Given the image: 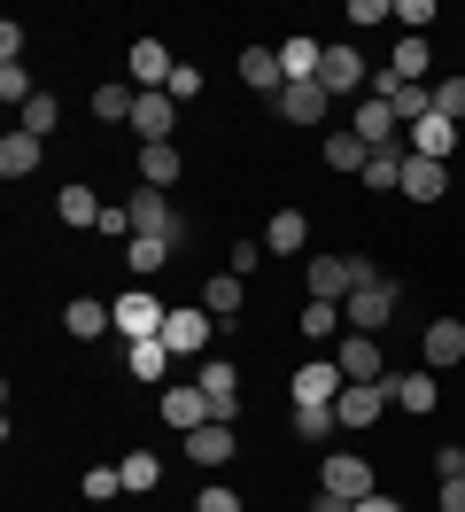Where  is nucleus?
<instances>
[{
  "label": "nucleus",
  "mask_w": 465,
  "mask_h": 512,
  "mask_svg": "<svg viewBox=\"0 0 465 512\" xmlns=\"http://www.w3.org/2000/svg\"><path fill=\"white\" fill-rule=\"evenodd\" d=\"M372 280H388V272H380V264H365V256H318V264H303L310 303H349V295L372 288Z\"/></svg>",
  "instance_id": "1"
},
{
  "label": "nucleus",
  "mask_w": 465,
  "mask_h": 512,
  "mask_svg": "<svg viewBox=\"0 0 465 512\" xmlns=\"http://www.w3.org/2000/svg\"><path fill=\"white\" fill-rule=\"evenodd\" d=\"M318 489H326V497H341V505H365L380 481H372V458H365V450H326V474H318Z\"/></svg>",
  "instance_id": "2"
},
{
  "label": "nucleus",
  "mask_w": 465,
  "mask_h": 512,
  "mask_svg": "<svg viewBox=\"0 0 465 512\" xmlns=\"http://www.w3.org/2000/svg\"><path fill=\"white\" fill-rule=\"evenodd\" d=\"M132 225H140L148 241H171V249H186V218H179V202H171V194L140 187V194H132Z\"/></svg>",
  "instance_id": "3"
},
{
  "label": "nucleus",
  "mask_w": 465,
  "mask_h": 512,
  "mask_svg": "<svg viewBox=\"0 0 465 512\" xmlns=\"http://www.w3.org/2000/svg\"><path fill=\"white\" fill-rule=\"evenodd\" d=\"M109 311H117V334H124V342H155V334H163V319H171V311H163L148 288H124Z\"/></svg>",
  "instance_id": "4"
},
{
  "label": "nucleus",
  "mask_w": 465,
  "mask_h": 512,
  "mask_svg": "<svg viewBox=\"0 0 465 512\" xmlns=\"http://www.w3.org/2000/svg\"><path fill=\"white\" fill-rule=\"evenodd\" d=\"M341 319H349V334H380V326L396 319V280H372V288H357L349 303H341Z\"/></svg>",
  "instance_id": "5"
},
{
  "label": "nucleus",
  "mask_w": 465,
  "mask_h": 512,
  "mask_svg": "<svg viewBox=\"0 0 465 512\" xmlns=\"http://www.w3.org/2000/svg\"><path fill=\"white\" fill-rule=\"evenodd\" d=\"M124 70H132V94H163L171 86V47L163 39H132V55H124Z\"/></svg>",
  "instance_id": "6"
},
{
  "label": "nucleus",
  "mask_w": 465,
  "mask_h": 512,
  "mask_svg": "<svg viewBox=\"0 0 465 512\" xmlns=\"http://www.w3.org/2000/svg\"><path fill=\"white\" fill-rule=\"evenodd\" d=\"M318 86H326V94H357V86H372V70H365V55H357L349 39H326V63H318Z\"/></svg>",
  "instance_id": "7"
},
{
  "label": "nucleus",
  "mask_w": 465,
  "mask_h": 512,
  "mask_svg": "<svg viewBox=\"0 0 465 512\" xmlns=\"http://www.w3.org/2000/svg\"><path fill=\"white\" fill-rule=\"evenodd\" d=\"M194 388H202V396H210V419H225V427H233V419H241V373H233V365H225V357H210V365H202V373H194Z\"/></svg>",
  "instance_id": "8"
},
{
  "label": "nucleus",
  "mask_w": 465,
  "mask_h": 512,
  "mask_svg": "<svg viewBox=\"0 0 465 512\" xmlns=\"http://www.w3.org/2000/svg\"><path fill=\"white\" fill-rule=\"evenodd\" d=\"M380 412H388V381H349V388L334 396V419L349 427V435H357V427H372Z\"/></svg>",
  "instance_id": "9"
},
{
  "label": "nucleus",
  "mask_w": 465,
  "mask_h": 512,
  "mask_svg": "<svg viewBox=\"0 0 465 512\" xmlns=\"http://www.w3.org/2000/svg\"><path fill=\"white\" fill-rule=\"evenodd\" d=\"M186 458H194L202 474H217V466H233V458H241V435H233L225 419H210V427H194V435H186Z\"/></svg>",
  "instance_id": "10"
},
{
  "label": "nucleus",
  "mask_w": 465,
  "mask_h": 512,
  "mask_svg": "<svg viewBox=\"0 0 465 512\" xmlns=\"http://www.w3.org/2000/svg\"><path fill=\"white\" fill-rule=\"evenodd\" d=\"M349 132H357L365 148H403V125H396V109H388L380 94H365V101H357V117H349Z\"/></svg>",
  "instance_id": "11"
},
{
  "label": "nucleus",
  "mask_w": 465,
  "mask_h": 512,
  "mask_svg": "<svg viewBox=\"0 0 465 512\" xmlns=\"http://www.w3.org/2000/svg\"><path fill=\"white\" fill-rule=\"evenodd\" d=\"M334 365L349 373V381H388V365H380V334H341Z\"/></svg>",
  "instance_id": "12"
},
{
  "label": "nucleus",
  "mask_w": 465,
  "mask_h": 512,
  "mask_svg": "<svg viewBox=\"0 0 465 512\" xmlns=\"http://www.w3.org/2000/svg\"><path fill=\"white\" fill-rule=\"evenodd\" d=\"M287 388H295V404H334L341 388H349V373H341L334 357H310V365H303V373H295Z\"/></svg>",
  "instance_id": "13"
},
{
  "label": "nucleus",
  "mask_w": 465,
  "mask_h": 512,
  "mask_svg": "<svg viewBox=\"0 0 465 512\" xmlns=\"http://www.w3.org/2000/svg\"><path fill=\"white\" fill-rule=\"evenodd\" d=\"M132 132H140V148L171 140V132H179V101H171V94H140V109H132Z\"/></svg>",
  "instance_id": "14"
},
{
  "label": "nucleus",
  "mask_w": 465,
  "mask_h": 512,
  "mask_svg": "<svg viewBox=\"0 0 465 512\" xmlns=\"http://www.w3.org/2000/svg\"><path fill=\"white\" fill-rule=\"evenodd\" d=\"M388 396H396L403 412H419V419H427L434 404H442V373H427V365H411V373H396V381H388Z\"/></svg>",
  "instance_id": "15"
},
{
  "label": "nucleus",
  "mask_w": 465,
  "mask_h": 512,
  "mask_svg": "<svg viewBox=\"0 0 465 512\" xmlns=\"http://www.w3.org/2000/svg\"><path fill=\"white\" fill-rule=\"evenodd\" d=\"M403 148H411V156H427V163H450V148H458V125H450V117H419V125L403 132Z\"/></svg>",
  "instance_id": "16"
},
{
  "label": "nucleus",
  "mask_w": 465,
  "mask_h": 512,
  "mask_svg": "<svg viewBox=\"0 0 465 512\" xmlns=\"http://www.w3.org/2000/svg\"><path fill=\"white\" fill-rule=\"evenodd\" d=\"M202 319H210L202 303H194V311H171V319H163V350H171V357H194L217 334V326H202Z\"/></svg>",
  "instance_id": "17"
},
{
  "label": "nucleus",
  "mask_w": 465,
  "mask_h": 512,
  "mask_svg": "<svg viewBox=\"0 0 465 512\" xmlns=\"http://www.w3.org/2000/svg\"><path fill=\"white\" fill-rule=\"evenodd\" d=\"M419 357H427V373H450V365L465 357V326L458 319H434L427 342H419Z\"/></svg>",
  "instance_id": "18"
},
{
  "label": "nucleus",
  "mask_w": 465,
  "mask_h": 512,
  "mask_svg": "<svg viewBox=\"0 0 465 512\" xmlns=\"http://www.w3.org/2000/svg\"><path fill=\"white\" fill-rule=\"evenodd\" d=\"M62 326H70L78 342H101V334H117V311H109V303H93V295H70Z\"/></svg>",
  "instance_id": "19"
},
{
  "label": "nucleus",
  "mask_w": 465,
  "mask_h": 512,
  "mask_svg": "<svg viewBox=\"0 0 465 512\" xmlns=\"http://www.w3.org/2000/svg\"><path fill=\"white\" fill-rule=\"evenodd\" d=\"M163 419L179 427V435H194V427H210V396L186 381V388H163Z\"/></svg>",
  "instance_id": "20"
},
{
  "label": "nucleus",
  "mask_w": 465,
  "mask_h": 512,
  "mask_svg": "<svg viewBox=\"0 0 465 512\" xmlns=\"http://www.w3.org/2000/svg\"><path fill=\"white\" fill-rule=\"evenodd\" d=\"M396 194H411V202H442V194H450V163L411 156V163H403V187H396Z\"/></svg>",
  "instance_id": "21"
},
{
  "label": "nucleus",
  "mask_w": 465,
  "mask_h": 512,
  "mask_svg": "<svg viewBox=\"0 0 465 512\" xmlns=\"http://www.w3.org/2000/svg\"><path fill=\"white\" fill-rule=\"evenodd\" d=\"M241 303H248L241 272H210V280H202V311H210V319H241Z\"/></svg>",
  "instance_id": "22"
},
{
  "label": "nucleus",
  "mask_w": 465,
  "mask_h": 512,
  "mask_svg": "<svg viewBox=\"0 0 465 512\" xmlns=\"http://www.w3.org/2000/svg\"><path fill=\"white\" fill-rule=\"evenodd\" d=\"M241 78L256 86V94H287V70H279V47H241Z\"/></svg>",
  "instance_id": "23"
},
{
  "label": "nucleus",
  "mask_w": 465,
  "mask_h": 512,
  "mask_svg": "<svg viewBox=\"0 0 465 512\" xmlns=\"http://www.w3.org/2000/svg\"><path fill=\"white\" fill-rule=\"evenodd\" d=\"M264 249H272V256H303V249H310V218H303V210H272Z\"/></svg>",
  "instance_id": "24"
},
{
  "label": "nucleus",
  "mask_w": 465,
  "mask_h": 512,
  "mask_svg": "<svg viewBox=\"0 0 465 512\" xmlns=\"http://www.w3.org/2000/svg\"><path fill=\"white\" fill-rule=\"evenodd\" d=\"M326 86H318V78H303V86H287V94H279V117H287V125H318V117H326Z\"/></svg>",
  "instance_id": "25"
},
{
  "label": "nucleus",
  "mask_w": 465,
  "mask_h": 512,
  "mask_svg": "<svg viewBox=\"0 0 465 512\" xmlns=\"http://www.w3.org/2000/svg\"><path fill=\"white\" fill-rule=\"evenodd\" d=\"M186 171V156H179V140H155V148H140V179H148L155 194H171V179Z\"/></svg>",
  "instance_id": "26"
},
{
  "label": "nucleus",
  "mask_w": 465,
  "mask_h": 512,
  "mask_svg": "<svg viewBox=\"0 0 465 512\" xmlns=\"http://www.w3.org/2000/svg\"><path fill=\"white\" fill-rule=\"evenodd\" d=\"M318 63H326V47L318 39H279V70H287V86H303V78H318Z\"/></svg>",
  "instance_id": "27"
},
{
  "label": "nucleus",
  "mask_w": 465,
  "mask_h": 512,
  "mask_svg": "<svg viewBox=\"0 0 465 512\" xmlns=\"http://www.w3.org/2000/svg\"><path fill=\"white\" fill-rule=\"evenodd\" d=\"M171 365H179V357L163 350V334H155V342H124V373H132V381H163Z\"/></svg>",
  "instance_id": "28"
},
{
  "label": "nucleus",
  "mask_w": 465,
  "mask_h": 512,
  "mask_svg": "<svg viewBox=\"0 0 465 512\" xmlns=\"http://www.w3.org/2000/svg\"><path fill=\"white\" fill-rule=\"evenodd\" d=\"M132 109H140L132 78H109V86H93V117H101V125H132Z\"/></svg>",
  "instance_id": "29"
},
{
  "label": "nucleus",
  "mask_w": 465,
  "mask_h": 512,
  "mask_svg": "<svg viewBox=\"0 0 465 512\" xmlns=\"http://www.w3.org/2000/svg\"><path fill=\"white\" fill-rule=\"evenodd\" d=\"M171 241H148V233H140V241H132V249H124V264H132V288H148L155 272H171Z\"/></svg>",
  "instance_id": "30"
},
{
  "label": "nucleus",
  "mask_w": 465,
  "mask_h": 512,
  "mask_svg": "<svg viewBox=\"0 0 465 512\" xmlns=\"http://www.w3.org/2000/svg\"><path fill=\"white\" fill-rule=\"evenodd\" d=\"M403 163H411V148H372V163L357 171V179H365L372 194H396L403 187Z\"/></svg>",
  "instance_id": "31"
},
{
  "label": "nucleus",
  "mask_w": 465,
  "mask_h": 512,
  "mask_svg": "<svg viewBox=\"0 0 465 512\" xmlns=\"http://www.w3.org/2000/svg\"><path fill=\"white\" fill-rule=\"evenodd\" d=\"M101 210H109V202H93L86 187H62V194H55V218L70 225V233H86V225H101Z\"/></svg>",
  "instance_id": "32"
},
{
  "label": "nucleus",
  "mask_w": 465,
  "mask_h": 512,
  "mask_svg": "<svg viewBox=\"0 0 465 512\" xmlns=\"http://www.w3.org/2000/svg\"><path fill=\"white\" fill-rule=\"evenodd\" d=\"M0 171H8V179H31V171H39V132H8V140H0Z\"/></svg>",
  "instance_id": "33"
},
{
  "label": "nucleus",
  "mask_w": 465,
  "mask_h": 512,
  "mask_svg": "<svg viewBox=\"0 0 465 512\" xmlns=\"http://www.w3.org/2000/svg\"><path fill=\"white\" fill-rule=\"evenodd\" d=\"M372 148L357 140V132H326V171H365Z\"/></svg>",
  "instance_id": "34"
},
{
  "label": "nucleus",
  "mask_w": 465,
  "mask_h": 512,
  "mask_svg": "<svg viewBox=\"0 0 465 512\" xmlns=\"http://www.w3.org/2000/svg\"><path fill=\"white\" fill-rule=\"evenodd\" d=\"M303 334H310V342H341V334H349L341 303H303Z\"/></svg>",
  "instance_id": "35"
},
{
  "label": "nucleus",
  "mask_w": 465,
  "mask_h": 512,
  "mask_svg": "<svg viewBox=\"0 0 465 512\" xmlns=\"http://www.w3.org/2000/svg\"><path fill=\"white\" fill-rule=\"evenodd\" d=\"M334 427H341L334 404H295V435H303V443H326Z\"/></svg>",
  "instance_id": "36"
},
{
  "label": "nucleus",
  "mask_w": 465,
  "mask_h": 512,
  "mask_svg": "<svg viewBox=\"0 0 465 512\" xmlns=\"http://www.w3.org/2000/svg\"><path fill=\"white\" fill-rule=\"evenodd\" d=\"M117 474H124V489H132V497H148V489H155V481H163V466H155V458H148V450H132V458H124V466H117Z\"/></svg>",
  "instance_id": "37"
},
{
  "label": "nucleus",
  "mask_w": 465,
  "mask_h": 512,
  "mask_svg": "<svg viewBox=\"0 0 465 512\" xmlns=\"http://www.w3.org/2000/svg\"><path fill=\"white\" fill-rule=\"evenodd\" d=\"M55 125H62V101H55V94H31V101H24V132H39V140H47Z\"/></svg>",
  "instance_id": "38"
},
{
  "label": "nucleus",
  "mask_w": 465,
  "mask_h": 512,
  "mask_svg": "<svg viewBox=\"0 0 465 512\" xmlns=\"http://www.w3.org/2000/svg\"><path fill=\"white\" fill-rule=\"evenodd\" d=\"M434 117L465 125V78H434Z\"/></svg>",
  "instance_id": "39"
},
{
  "label": "nucleus",
  "mask_w": 465,
  "mask_h": 512,
  "mask_svg": "<svg viewBox=\"0 0 465 512\" xmlns=\"http://www.w3.org/2000/svg\"><path fill=\"white\" fill-rule=\"evenodd\" d=\"M31 94H39V86H31V70L24 63H0V101H8V109H24Z\"/></svg>",
  "instance_id": "40"
},
{
  "label": "nucleus",
  "mask_w": 465,
  "mask_h": 512,
  "mask_svg": "<svg viewBox=\"0 0 465 512\" xmlns=\"http://www.w3.org/2000/svg\"><path fill=\"white\" fill-rule=\"evenodd\" d=\"M93 233H109V241H140V225H132V202H109Z\"/></svg>",
  "instance_id": "41"
},
{
  "label": "nucleus",
  "mask_w": 465,
  "mask_h": 512,
  "mask_svg": "<svg viewBox=\"0 0 465 512\" xmlns=\"http://www.w3.org/2000/svg\"><path fill=\"white\" fill-rule=\"evenodd\" d=\"M396 24L411 39H427V24H434V0H396Z\"/></svg>",
  "instance_id": "42"
},
{
  "label": "nucleus",
  "mask_w": 465,
  "mask_h": 512,
  "mask_svg": "<svg viewBox=\"0 0 465 512\" xmlns=\"http://www.w3.org/2000/svg\"><path fill=\"white\" fill-rule=\"evenodd\" d=\"M117 489H124V474H117V466H86V497H93V505H109Z\"/></svg>",
  "instance_id": "43"
},
{
  "label": "nucleus",
  "mask_w": 465,
  "mask_h": 512,
  "mask_svg": "<svg viewBox=\"0 0 465 512\" xmlns=\"http://www.w3.org/2000/svg\"><path fill=\"white\" fill-rule=\"evenodd\" d=\"M163 94L179 101V109H186V101H202V70H194V63H179V70H171V86H163Z\"/></svg>",
  "instance_id": "44"
},
{
  "label": "nucleus",
  "mask_w": 465,
  "mask_h": 512,
  "mask_svg": "<svg viewBox=\"0 0 465 512\" xmlns=\"http://www.w3.org/2000/svg\"><path fill=\"white\" fill-rule=\"evenodd\" d=\"M341 16H349V24H357V32H372V24H388V16H396V8H388V0H349V8H341Z\"/></svg>",
  "instance_id": "45"
},
{
  "label": "nucleus",
  "mask_w": 465,
  "mask_h": 512,
  "mask_svg": "<svg viewBox=\"0 0 465 512\" xmlns=\"http://www.w3.org/2000/svg\"><path fill=\"white\" fill-rule=\"evenodd\" d=\"M194 512H241V489H225V481H210V489L194 497Z\"/></svg>",
  "instance_id": "46"
},
{
  "label": "nucleus",
  "mask_w": 465,
  "mask_h": 512,
  "mask_svg": "<svg viewBox=\"0 0 465 512\" xmlns=\"http://www.w3.org/2000/svg\"><path fill=\"white\" fill-rule=\"evenodd\" d=\"M458 474H465V450L442 443V450H434V481H458Z\"/></svg>",
  "instance_id": "47"
},
{
  "label": "nucleus",
  "mask_w": 465,
  "mask_h": 512,
  "mask_svg": "<svg viewBox=\"0 0 465 512\" xmlns=\"http://www.w3.org/2000/svg\"><path fill=\"white\" fill-rule=\"evenodd\" d=\"M256 264H264V249H256V241H233V256H225V272H241V280H248Z\"/></svg>",
  "instance_id": "48"
},
{
  "label": "nucleus",
  "mask_w": 465,
  "mask_h": 512,
  "mask_svg": "<svg viewBox=\"0 0 465 512\" xmlns=\"http://www.w3.org/2000/svg\"><path fill=\"white\" fill-rule=\"evenodd\" d=\"M0 63H24V24H16V16L0 24Z\"/></svg>",
  "instance_id": "49"
},
{
  "label": "nucleus",
  "mask_w": 465,
  "mask_h": 512,
  "mask_svg": "<svg viewBox=\"0 0 465 512\" xmlns=\"http://www.w3.org/2000/svg\"><path fill=\"white\" fill-rule=\"evenodd\" d=\"M442 512H465V474H458V481H442Z\"/></svg>",
  "instance_id": "50"
},
{
  "label": "nucleus",
  "mask_w": 465,
  "mask_h": 512,
  "mask_svg": "<svg viewBox=\"0 0 465 512\" xmlns=\"http://www.w3.org/2000/svg\"><path fill=\"white\" fill-rule=\"evenodd\" d=\"M357 512H403V505H396V497H388V489H372V497H365V505H357Z\"/></svg>",
  "instance_id": "51"
}]
</instances>
